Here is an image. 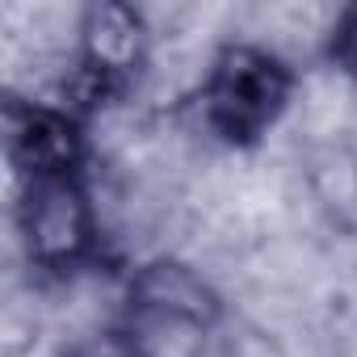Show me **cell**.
I'll use <instances>...</instances> for the list:
<instances>
[{
	"instance_id": "obj_4",
	"label": "cell",
	"mask_w": 357,
	"mask_h": 357,
	"mask_svg": "<svg viewBox=\"0 0 357 357\" xmlns=\"http://www.w3.org/2000/svg\"><path fill=\"white\" fill-rule=\"evenodd\" d=\"M9 155L30 181H68L84 155L76 122L51 105H9Z\"/></svg>"
},
{
	"instance_id": "obj_3",
	"label": "cell",
	"mask_w": 357,
	"mask_h": 357,
	"mask_svg": "<svg viewBox=\"0 0 357 357\" xmlns=\"http://www.w3.org/2000/svg\"><path fill=\"white\" fill-rule=\"evenodd\" d=\"M22 236L30 261L43 269H76L93 252L97 223L76 176L30 181V194L22 202Z\"/></svg>"
},
{
	"instance_id": "obj_6",
	"label": "cell",
	"mask_w": 357,
	"mask_h": 357,
	"mask_svg": "<svg viewBox=\"0 0 357 357\" xmlns=\"http://www.w3.org/2000/svg\"><path fill=\"white\" fill-rule=\"evenodd\" d=\"M328 55H332V63H336L344 76L357 80V9H344V13L336 17V26H332V34H328Z\"/></svg>"
},
{
	"instance_id": "obj_5",
	"label": "cell",
	"mask_w": 357,
	"mask_h": 357,
	"mask_svg": "<svg viewBox=\"0 0 357 357\" xmlns=\"http://www.w3.org/2000/svg\"><path fill=\"white\" fill-rule=\"evenodd\" d=\"M130 319L181 324V328L206 332L219 319V298L202 282V273H194L190 265L155 261L139 269V278L130 282Z\"/></svg>"
},
{
	"instance_id": "obj_1",
	"label": "cell",
	"mask_w": 357,
	"mask_h": 357,
	"mask_svg": "<svg viewBox=\"0 0 357 357\" xmlns=\"http://www.w3.org/2000/svg\"><path fill=\"white\" fill-rule=\"evenodd\" d=\"M294 76L261 47H227L202 84V118L227 143H257L286 109Z\"/></svg>"
},
{
	"instance_id": "obj_7",
	"label": "cell",
	"mask_w": 357,
	"mask_h": 357,
	"mask_svg": "<svg viewBox=\"0 0 357 357\" xmlns=\"http://www.w3.org/2000/svg\"><path fill=\"white\" fill-rule=\"evenodd\" d=\"M68 357H139L135 340L130 336H118V332H101V336H84L68 349Z\"/></svg>"
},
{
	"instance_id": "obj_2",
	"label": "cell",
	"mask_w": 357,
	"mask_h": 357,
	"mask_svg": "<svg viewBox=\"0 0 357 357\" xmlns=\"http://www.w3.org/2000/svg\"><path fill=\"white\" fill-rule=\"evenodd\" d=\"M147 55V26L130 5L105 0L80 17V72L72 80V97L80 105H101L109 93L139 72Z\"/></svg>"
}]
</instances>
